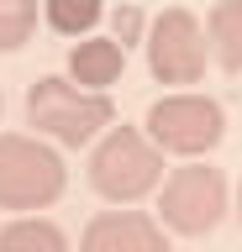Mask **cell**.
Returning <instances> with one entry per match:
<instances>
[{"instance_id": "52a82bcc", "label": "cell", "mask_w": 242, "mask_h": 252, "mask_svg": "<svg viewBox=\"0 0 242 252\" xmlns=\"http://www.w3.org/2000/svg\"><path fill=\"white\" fill-rule=\"evenodd\" d=\"M79 252H169V236H163V220L142 210H105L84 226Z\"/></svg>"}, {"instance_id": "ba28073f", "label": "cell", "mask_w": 242, "mask_h": 252, "mask_svg": "<svg viewBox=\"0 0 242 252\" xmlns=\"http://www.w3.org/2000/svg\"><path fill=\"white\" fill-rule=\"evenodd\" d=\"M127 68V47L116 42V37H84L74 53H69V79L84 84V90H111L116 79Z\"/></svg>"}, {"instance_id": "4fadbf2b", "label": "cell", "mask_w": 242, "mask_h": 252, "mask_svg": "<svg viewBox=\"0 0 242 252\" xmlns=\"http://www.w3.org/2000/svg\"><path fill=\"white\" fill-rule=\"evenodd\" d=\"M111 37L121 47H132L137 37H142V11L137 5H116V16H111Z\"/></svg>"}, {"instance_id": "8fae6325", "label": "cell", "mask_w": 242, "mask_h": 252, "mask_svg": "<svg viewBox=\"0 0 242 252\" xmlns=\"http://www.w3.org/2000/svg\"><path fill=\"white\" fill-rule=\"evenodd\" d=\"M48 11V27L64 32V37H84V32L100 21V0H42Z\"/></svg>"}, {"instance_id": "7a4b0ae2", "label": "cell", "mask_w": 242, "mask_h": 252, "mask_svg": "<svg viewBox=\"0 0 242 252\" xmlns=\"http://www.w3.org/2000/svg\"><path fill=\"white\" fill-rule=\"evenodd\" d=\"M158 179H163V147L142 126H111L90 153V184L116 205L142 200L147 189H158Z\"/></svg>"}, {"instance_id": "9c48e42d", "label": "cell", "mask_w": 242, "mask_h": 252, "mask_svg": "<svg viewBox=\"0 0 242 252\" xmlns=\"http://www.w3.org/2000/svg\"><path fill=\"white\" fill-rule=\"evenodd\" d=\"M206 32H210V53H216V63L237 74V68H242V0H216Z\"/></svg>"}, {"instance_id": "30bf717a", "label": "cell", "mask_w": 242, "mask_h": 252, "mask_svg": "<svg viewBox=\"0 0 242 252\" xmlns=\"http://www.w3.org/2000/svg\"><path fill=\"white\" fill-rule=\"evenodd\" d=\"M0 252H69V236L42 216H21L0 226Z\"/></svg>"}, {"instance_id": "9a60e30c", "label": "cell", "mask_w": 242, "mask_h": 252, "mask_svg": "<svg viewBox=\"0 0 242 252\" xmlns=\"http://www.w3.org/2000/svg\"><path fill=\"white\" fill-rule=\"evenodd\" d=\"M0 105H5V100H0Z\"/></svg>"}, {"instance_id": "277c9868", "label": "cell", "mask_w": 242, "mask_h": 252, "mask_svg": "<svg viewBox=\"0 0 242 252\" xmlns=\"http://www.w3.org/2000/svg\"><path fill=\"white\" fill-rule=\"evenodd\" d=\"M147 137L158 142L163 153H179V158L210 153L226 137V110L210 94H163L158 105L147 110Z\"/></svg>"}, {"instance_id": "6da1fadb", "label": "cell", "mask_w": 242, "mask_h": 252, "mask_svg": "<svg viewBox=\"0 0 242 252\" xmlns=\"http://www.w3.org/2000/svg\"><path fill=\"white\" fill-rule=\"evenodd\" d=\"M111 121H116L111 94L84 90V84H74L64 74H48L27 90V126H37V137H53L64 147L95 142Z\"/></svg>"}, {"instance_id": "7c38bea8", "label": "cell", "mask_w": 242, "mask_h": 252, "mask_svg": "<svg viewBox=\"0 0 242 252\" xmlns=\"http://www.w3.org/2000/svg\"><path fill=\"white\" fill-rule=\"evenodd\" d=\"M37 27V0H0V53H16Z\"/></svg>"}, {"instance_id": "3957f363", "label": "cell", "mask_w": 242, "mask_h": 252, "mask_svg": "<svg viewBox=\"0 0 242 252\" xmlns=\"http://www.w3.org/2000/svg\"><path fill=\"white\" fill-rule=\"evenodd\" d=\"M69 168L48 142L5 131L0 137V210H42L64 194Z\"/></svg>"}, {"instance_id": "8992f818", "label": "cell", "mask_w": 242, "mask_h": 252, "mask_svg": "<svg viewBox=\"0 0 242 252\" xmlns=\"http://www.w3.org/2000/svg\"><path fill=\"white\" fill-rule=\"evenodd\" d=\"M147 68L158 84H195L206 74V32L184 5H169V11L153 21L147 32Z\"/></svg>"}, {"instance_id": "5b68a950", "label": "cell", "mask_w": 242, "mask_h": 252, "mask_svg": "<svg viewBox=\"0 0 242 252\" xmlns=\"http://www.w3.org/2000/svg\"><path fill=\"white\" fill-rule=\"evenodd\" d=\"M158 216L169 231L179 236H206L221 226L226 216V179L221 168H206V163H190V168H174L169 184H163Z\"/></svg>"}, {"instance_id": "5bb4252c", "label": "cell", "mask_w": 242, "mask_h": 252, "mask_svg": "<svg viewBox=\"0 0 242 252\" xmlns=\"http://www.w3.org/2000/svg\"><path fill=\"white\" fill-rule=\"evenodd\" d=\"M237 216H242V189H237Z\"/></svg>"}]
</instances>
